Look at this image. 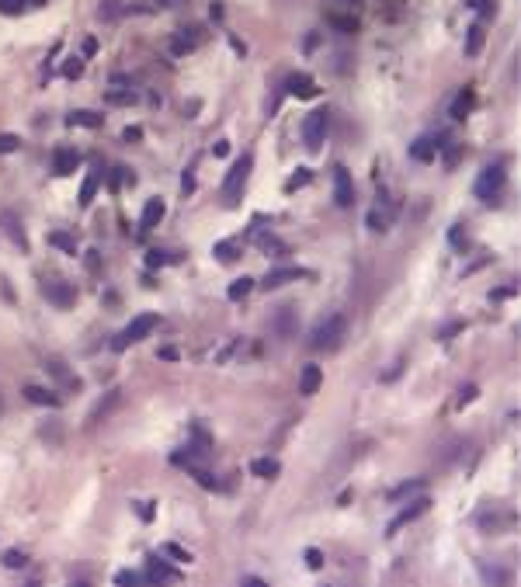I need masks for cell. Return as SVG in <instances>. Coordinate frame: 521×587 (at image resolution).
<instances>
[{
	"label": "cell",
	"instance_id": "cell-9",
	"mask_svg": "<svg viewBox=\"0 0 521 587\" xmlns=\"http://www.w3.org/2000/svg\"><path fill=\"white\" fill-rule=\"evenodd\" d=\"M81 164V153L77 150H70V146H59L56 153H52V170L59 174V177H66V174H74Z\"/></svg>",
	"mask_w": 521,
	"mask_h": 587
},
{
	"label": "cell",
	"instance_id": "cell-24",
	"mask_svg": "<svg viewBox=\"0 0 521 587\" xmlns=\"http://www.w3.org/2000/svg\"><path fill=\"white\" fill-rule=\"evenodd\" d=\"M250 289H254V278H247V275H243V278H237V282H233V285H230V299H233V302H240V299H247V295H250Z\"/></svg>",
	"mask_w": 521,
	"mask_h": 587
},
{
	"label": "cell",
	"instance_id": "cell-49",
	"mask_svg": "<svg viewBox=\"0 0 521 587\" xmlns=\"http://www.w3.org/2000/svg\"><path fill=\"white\" fill-rule=\"evenodd\" d=\"M160 358H167V362H174V358H177V351H174V348H163V351H160Z\"/></svg>",
	"mask_w": 521,
	"mask_h": 587
},
{
	"label": "cell",
	"instance_id": "cell-10",
	"mask_svg": "<svg viewBox=\"0 0 521 587\" xmlns=\"http://www.w3.org/2000/svg\"><path fill=\"white\" fill-rule=\"evenodd\" d=\"M310 271H303V268H279V271H268V278L261 282L264 289H281V285H288V282H295V278H306Z\"/></svg>",
	"mask_w": 521,
	"mask_h": 587
},
{
	"label": "cell",
	"instance_id": "cell-43",
	"mask_svg": "<svg viewBox=\"0 0 521 587\" xmlns=\"http://www.w3.org/2000/svg\"><path fill=\"white\" fill-rule=\"evenodd\" d=\"M462 327H466V324H452V327H445V331L438 334V340H452V334H459Z\"/></svg>",
	"mask_w": 521,
	"mask_h": 587
},
{
	"label": "cell",
	"instance_id": "cell-44",
	"mask_svg": "<svg viewBox=\"0 0 521 587\" xmlns=\"http://www.w3.org/2000/svg\"><path fill=\"white\" fill-rule=\"evenodd\" d=\"M181 188H185V195H192V191H195V177L185 174V177H181Z\"/></svg>",
	"mask_w": 521,
	"mask_h": 587
},
{
	"label": "cell",
	"instance_id": "cell-41",
	"mask_svg": "<svg viewBox=\"0 0 521 587\" xmlns=\"http://www.w3.org/2000/svg\"><path fill=\"white\" fill-rule=\"evenodd\" d=\"M125 174H129V170H122V167H115L112 174H108V188H112V191H119V184H122Z\"/></svg>",
	"mask_w": 521,
	"mask_h": 587
},
{
	"label": "cell",
	"instance_id": "cell-23",
	"mask_svg": "<svg viewBox=\"0 0 521 587\" xmlns=\"http://www.w3.org/2000/svg\"><path fill=\"white\" fill-rule=\"evenodd\" d=\"M181 254H170V251H150L146 254V264L150 268H163V264H177Z\"/></svg>",
	"mask_w": 521,
	"mask_h": 587
},
{
	"label": "cell",
	"instance_id": "cell-25",
	"mask_svg": "<svg viewBox=\"0 0 521 587\" xmlns=\"http://www.w3.org/2000/svg\"><path fill=\"white\" fill-rule=\"evenodd\" d=\"M49 244L59 247V251H66V254H77V240H74L70 233H49Z\"/></svg>",
	"mask_w": 521,
	"mask_h": 587
},
{
	"label": "cell",
	"instance_id": "cell-18",
	"mask_svg": "<svg viewBox=\"0 0 521 587\" xmlns=\"http://www.w3.org/2000/svg\"><path fill=\"white\" fill-rule=\"evenodd\" d=\"M250 473H254V476H261V480H275V476L281 473V466H279V459L264 456V459H254V462H250Z\"/></svg>",
	"mask_w": 521,
	"mask_h": 587
},
{
	"label": "cell",
	"instance_id": "cell-31",
	"mask_svg": "<svg viewBox=\"0 0 521 587\" xmlns=\"http://www.w3.org/2000/svg\"><path fill=\"white\" fill-rule=\"evenodd\" d=\"M163 552H167V556H174V559H181V563H192V552H188V549H181L177 542H167V545H163Z\"/></svg>",
	"mask_w": 521,
	"mask_h": 587
},
{
	"label": "cell",
	"instance_id": "cell-8",
	"mask_svg": "<svg viewBox=\"0 0 521 587\" xmlns=\"http://www.w3.org/2000/svg\"><path fill=\"white\" fill-rule=\"evenodd\" d=\"M428 507H431V501H428V497H417V501H410V507H403L400 514H397V518L386 525V535L393 539V535L400 532L403 525H410V521H417L421 514H428Z\"/></svg>",
	"mask_w": 521,
	"mask_h": 587
},
{
	"label": "cell",
	"instance_id": "cell-1",
	"mask_svg": "<svg viewBox=\"0 0 521 587\" xmlns=\"http://www.w3.org/2000/svg\"><path fill=\"white\" fill-rule=\"evenodd\" d=\"M348 331V324H344V316H327L323 324H317V331H313V348L317 351H334L337 344H341V337Z\"/></svg>",
	"mask_w": 521,
	"mask_h": 587
},
{
	"label": "cell",
	"instance_id": "cell-39",
	"mask_svg": "<svg viewBox=\"0 0 521 587\" xmlns=\"http://www.w3.org/2000/svg\"><path fill=\"white\" fill-rule=\"evenodd\" d=\"M476 393H480V389H476V386H466V389H459V407H466V403H473V400H476Z\"/></svg>",
	"mask_w": 521,
	"mask_h": 587
},
{
	"label": "cell",
	"instance_id": "cell-29",
	"mask_svg": "<svg viewBox=\"0 0 521 587\" xmlns=\"http://www.w3.org/2000/svg\"><path fill=\"white\" fill-rule=\"evenodd\" d=\"M18 146H21V139H18V136L0 132V153H18Z\"/></svg>",
	"mask_w": 521,
	"mask_h": 587
},
{
	"label": "cell",
	"instance_id": "cell-17",
	"mask_svg": "<svg viewBox=\"0 0 521 587\" xmlns=\"http://www.w3.org/2000/svg\"><path fill=\"white\" fill-rule=\"evenodd\" d=\"M295 324H299V320H295V313H292L288 306H281L279 313H275V320H271V327H275V331H279L281 337L295 334Z\"/></svg>",
	"mask_w": 521,
	"mask_h": 587
},
{
	"label": "cell",
	"instance_id": "cell-50",
	"mask_svg": "<svg viewBox=\"0 0 521 587\" xmlns=\"http://www.w3.org/2000/svg\"><path fill=\"white\" fill-rule=\"evenodd\" d=\"M32 4H42V0H32Z\"/></svg>",
	"mask_w": 521,
	"mask_h": 587
},
{
	"label": "cell",
	"instance_id": "cell-28",
	"mask_svg": "<svg viewBox=\"0 0 521 587\" xmlns=\"http://www.w3.org/2000/svg\"><path fill=\"white\" fill-rule=\"evenodd\" d=\"M480 45H483V28H480V25H473V28H469V42H466V52H469V56H476V52H480Z\"/></svg>",
	"mask_w": 521,
	"mask_h": 587
},
{
	"label": "cell",
	"instance_id": "cell-46",
	"mask_svg": "<svg viewBox=\"0 0 521 587\" xmlns=\"http://www.w3.org/2000/svg\"><path fill=\"white\" fill-rule=\"evenodd\" d=\"M212 153H216V157H226V153H230V146H226V143H216V146H212Z\"/></svg>",
	"mask_w": 521,
	"mask_h": 587
},
{
	"label": "cell",
	"instance_id": "cell-48",
	"mask_svg": "<svg viewBox=\"0 0 521 587\" xmlns=\"http://www.w3.org/2000/svg\"><path fill=\"white\" fill-rule=\"evenodd\" d=\"M139 518H143V521H150V518H153V507H150V504H143V507H139Z\"/></svg>",
	"mask_w": 521,
	"mask_h": 587
},
{
	"label": "cell",
	"instance_id": "cell-34",
	"mask_svg": "<svg viewBox=\"0 0 521 587\" xmlns=\"http://www.w3.org/2000/svg\"><path fill=\"white\" fill-rule=\"evenodd\" d=\"M386 223H390V215H386V212H379V209L368 212V226H372V230H386Z\"/></svg>",
	"mask_w": 521,
	"mask_h": 587
},
{
	"label": "cell",
	"instance_id": "cell-45",
	"mask_svg": "<svg viewBox=\"0 0 521 587\" xmlns=\"http://www.w3.org/2000/svg\"><path fill=\"white\" fill-rule=\"evenodd\" d=\"M115 581H119V584H136V574H129V570H122V574H115Z\"/></svg>",
	"mask_w": 521,
	"mask_h": 587
},
{
	"label": "cell",
	"instance_id": "cell-19",
	"mask_svg": "<svg viewBox=\"0 0 521 587\" xmlns=\"http://www.w3.org/2000/svg\"><path fill=\"white\" fill-rule=\"evenodd\" d=\"M45 369L59 379V386H66V389H81V379L70 376V372L63 369V362H59V358H49V362H45Z\"/></svg>",
	"mask_w": 521,
	"mask_h": 587
},
{
	"label": "cell",
	"instance_id": "cell-20",
	"mask_svg": "<svg viewBox=\"0 0 521 587\" xmlns=\"http://www.w3.org/2000/svg\"><path fill=\"white\" fill-rule=\"evenodd\" d=\"M146 577H150V581H177V570H170L163 559L150 556V563H146Z\"/></svg>",
	"mask_w": 521,
	"mask_h": 587
},
{
	"label": "cell",
	"instance_id": "cell-15",
	"mask_svg": "<svg viewBox=\"0 0 521 587\" xmlns=\"http://www.w3.org/2000/svg\"><path fill=\"white\" fill-rule=\"evenodd\" d=\"M285 90H288V94H295V97H313V94H317V87H313V81H310L306 73L288 77V81H285Z\"/></svg>",
	"mask_w": 521,
	"mask_h": 587
},
{
	"label": "cell",
	"instance_id": "cell-33",
	"mask_svg": "<svg viewBox=\"0 0 521 587\" xmlns=\"http://www.w3.org/2000/svg\"><path fill=\"white\" fill-rule=\"evenodd\" d=\"M330 25H337L341 32H355V28H358L355 18H341V14H330Z\"/></svg>",
	"mask_w": 521,
	"mask_h": 587
},
{
	"label": "cell",
	"instance_id": "cell-26",
	"mask_svg": "<svg viewBox=\"0 0 521 587\" xmlns=\"http://www.w3.org/2000/svg\"><path fill=\"white\" fill-rule=\"evenodd\" d=\"M4 567H11V570H21V567H28V552H21V549H11V552H4Z\"/></svg>",
	"mask_w": 521,
	"mask_h": 587
},
{
	"label": "cell",
	"instance_id": "cell-27",
	"mask_svg": "<svg viewBox=\"0 0 521 587\" xmlns=\"http://www.w3.org/2000/svg\"><path fill=\"white\" fill-rule=\"evenodd\" d=\"M421 487H424V483H421V480H410V483H403V487H397V490H393V494H390V501H403V497H410V494H417V490H421Z\"/></svg>",
	"mask_w": 521,
	"mask_h": 587
},
{
	"label": "cell",
	"instance_id": "cell-12",
	"mask_svg": "<svg viewBox=\"0 0 521 587\" xmlns=\"http://www.w3.org/2000/svg\"><path fill=\"white\" fill-rule=\"evenodd\" d=\"M163 212H167L163 198H150V202H146V209H143V219H139V233H150V230H153V226L163 219Z\"/></svg>",
	"mask_w": 521,
	"mask_h": 587
},
{
	"label": "cell",
	"instance_id": "cell-22",
	"mask_svg": "<svg viewBox=\"0 0 521 587\" xmlns=\"http://www.w3.org/2000/svg\"><path fill=\"white\" fill-rule=\"evenodd\" d=\"M98 181H101L98 174H87V177H83V184H81V206L83 209L94 202V195H98Z\"/></svg>",
	"mask_w": 521,
	"mask_h": 587
},
{
	"label": "cell",
	"instance_id": "cell-14",
	"mask_svg": "<svg viewBox=\"0 0 521 587\" xmlns=\"http://www.w3.org/2000/svg\"><path fill=\"white\" fill-rule=\"evenodd\" d=\"M25 400L39 403V407H59V396L52 389H42V386H25Z\"/></svg>",
	"mask_w": 521,
	"mask_h": 587
},
{
	"label": "cell",
	"instance_id": "cell-47",
	"mask_svg": "<svg viewBox=\"0 0 521 587\" xmlns=\"http://www.w3.org/2000/svg\"><path fill=\"white\" fill-rule=\"evenodd\" d=\"M448 237H452V244H462V240H466V233H462V230H459V226H455V230H452V233H448Z\"/></svg>",
	"mask_w": 521,
	"mask_h": 587
},
{
	"label": "cell",
	"instance_id": "cell-6",
	"mask_svg": "<svg viewBox=\"0 0 521 587\" xmlns=\"http://www.w3.org/2000/svg\"><path fill=\"white\" fill-rule=\"evenodd\" d=\"M42 295H45L52 306H59V309H66V306L77 302L74 285H70V282H59V278H45V282H42Z\"/></svg>",
	"mask_w": 521,
	"mask_h": 587
},
{
	"label": "cell",
	"instance_id": "cell-16",
	"mask_svg": "<svg viewBox=\"0 0 521 587\" xmlns=\"http://www.w3.org/2000/svg\"><path fill=\"white\" fill-rule=\"evenodd\" d=\"M101 115L98 112H87V108H81V112H70L66 115V126H81V129H101Z\"/></svg>",
	"mask_w": 521,
	"mask_h": 587
},
{
	"label": "cell",
	"instance_id": "cell-3",
	"mask_svg": "<svg viewBox=\"0 0 521 587\" xmlns=\"http://www.w3.org/2000/svg\"><path fill=\"white\" fill-rule=\"evenodd\" d=\"M327 132H330V112H327V108L310 112L306 122H303V139H306V146H310V150H320Z\"/></svg>",
	"mask_w": 521,
	"mask_h": 587
},
{
	"label": "cell",
	"instance_id": "cell-7",
	"mask_svg": "<svg viewBox=\"0 0 521 587\" xmlns=\"http://www.w3.org/2000/svg\"><path fill=\"white\" fill-rule=\"evenodd\" d=\"M334 202H337L341 209H351V206H355V181H351L348 167H334Z\"/></svg>",
	"mask_w": 521,
	"mask_h": 587
},
{
	"label": "cell",
	"instance_id": "cell-5",
	"mask_svg": "<svg viewBox=\"0 0 521 587\" xmlns=\"http://www.w3.org/2000/svg\"><path fill=\"white\" fill-rule=\"evenodd\" d=\"M250 167H254V157H250V153H243L240 160L230 167L226 181H223V195H226V198H237L243 191V184H247V177H250Z\"/></svg>",
	"mask_w": 521,
	"mask_h": 587
},
{
	"label": "cell",
	"instance_id": "cell-2",
	"mask_svg": "<svg viewBox=\"0 0 521 587\" xmlns=\"http://www.w3.org/2000/svg\"><path fill=\"white\" fill-rule=\"evenodd\" d=\"M153 327H157V313H139V316H136V320H132V324H129V327H125V331L112 340V348H115V351H125L129 344H139L143 337H150Z\"/></svg>",
	"mask_w": 521,
	"mask_h": 587
},
{
	"label": "cell",
	"instance_id": "cell-42",
	"mask_svg": "<svg viewBox=\"0 0 521 587\" xmlns=\"http://www.w3.org/2000/svg\"><path fill=\"white\" fill-rule=\"evenodd\" d=\"M122 139H125V143H139V139H143V129H139V126L125 129V132H122Z\"/></svg>",
	"mask_w": 521,
	"mask_h": 587
},
{
	"label": "cell",
	"instance_id": "cell-37",
	"mask_svg": "<svg viewBox=\"0 0 521 587\" xmlns=\"http://www.w3.org/2000/svg\"><path fill=\"white\" fill-rule=\"evenodd\" d=\"M306 567H310V570H320V567H323V552H320V549H306Z\"/></svg>",
	"mask_w": 521,
	"mask_h": 587
},
{
	"label": "cell",
	"instance_id": "cell-13",
	"mask_svg": "<svg viewBox=\"0 0 521 587\" xmlns=\"http://www.w3.org/2000/svg\"><path fill=\"white\" fill-rule=\"evenodd\" d=\"M320 382H323L320 365H306L303 376H299V393H303V396H313V393L320 389Z\"/></svg>",
	"mask_w": 521,
	"mask_h": 587
},
{
	"label": "cell",
	"instance_id": "cell-40",
	"mask_svg": "<svg viewBox=\"0 0 521 587\" xmlns=\"http://www.w3.org/2000/svg\"><path fill=\"white\" fill-rule=\"evenodd\" d=\"M21 7H25V0H0V11H4V14H18Z\"/></svg>",
	"mask_w": 521,
	"mask_h": 587
},
{
	"label": "cell",
	"instance_id": "cell-32",
	"mask_svg": "<svg viewBox=\"0 0 521 587\" xmlns=\"http://www.w3.org/2000/svg\"><path fill=\"white\" fill-rule=\"evenodd\" d=\"M192 473H195V480H199V483L205 487V490H216V487H219V480H216L212 473H205V469H199V466H195Z\"/></svg>",
	"mask_w": 521,
	"mask_h": 587
},
{
	"label": "cell",
	"instance_id": "cell-30",
	"mask_svg": "<svg viewBox=\"0 0 521 587\" xmlns=\"http://www.w3.org/2000/svg\"><path fill=\"white\" fill-rule=\"evenodd\" d=\"M115 403H119V389H112V393H108V400H105V403H101V407L94 410V420H105V414H108V410H112Z\"/></svg>",
	"mask_w": 521,
	"mask_h": 587
},
{
	"label": "cell",
	"instance_id": "cell-38",
	"mask_svg": "<svg viewBox=\"0 0 521 587\" xmlns=\"http://www.w3.org/2000/svg\"><path fill=\"white\" fill-rule=\"evenodd\" d=\"M306 181H310V170H306V167H299V174H295V177H292V181H288L285 188H288V191H295V188H303Z\"/></svg>",
	"mask_w": 521,
	"mask_h": 587
},
{
	"label": "cell",
	"instance_id": "cell-11",
	"mask_svg": "<svg viewBox=\"0 0 521 587\" xmlns=\"http://www.w3.org/2000/svg\"><path fill=\"white\" fill-rule=\"evenodd\" d=\"M438 150H441L438 136H421V139L410 146V157H414V160H435Z\"/></svg>",
	"mask_w": 521,
	"mask_h": 587
},
{
	"label": "cell",
	"instance_id": "cell-4",
	"mask_svg": "<svg viewBox=\"0 0 521 587\" xmlns=\"http://www.w3.org/2000/svg\"><path fill=\"white\" fill-rule=\"evenodd\" d=\"M500 191H504V164H490V167H483L480 181H476V198H483V202H497Z\"/></svg>",
	"mask_w": 521,
	"mask_h": 587
},
{
	"label": "cell",
	"instance_id": "cell-21",
	"mask_svg": "<svg viewBox=\"0 0 521 587\" xmlns=\"http://www.w3.org/2000/svg\"><path fill=\"white\" fill-rule=\"evenodd\" d=\"M473 101H476V94H473V87H466V90L455 97V105H452V115H455V119H466V115H469V108H473Z\"/></svg>",
	"mask_w": 521,
	"mask_h": 587
},
{
	"label": "cell",
	"instance_id": "cell-36",
	"mask_svg": "<svg viewBox=\"0 0 521 587\" xmlns=\"http://www.w3.org/2000/svg\"><path fill=\"white\" fill-rule=\"evenodd\" d=\"M81 73H83V63L77 59V56H74V59L63 66V77H70V81H74V77H81Z\"/></svg>",
	"mask_w": 521,
	"mask_h": 587
},
{
	"label": "cell",
	"instance_id": "cell-35",
	"mask_svg": "<svg viewBox=\"0 0 521 587\" xmlns=\"http://www.w3.org/2000/svg\"><path fill=\"white\" fill-rule=\"evenodd\" d=\"M108 101H112V105H132V101H136V94H132V90H112V94H108Z\"/></svg>",
	"mask_w": 521,
	"mask_h": 587
}]
</instances>
